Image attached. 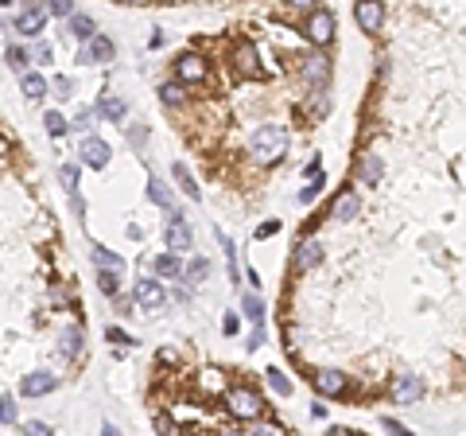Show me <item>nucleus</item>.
Segmentation results:
<instances>
[{
  "label": "nucleus",
  "instance_id": "nucleus-30",
  "mask_svg": "<svg viewBox=\"0 0 466 436\" xmlns=\"http://www.w3.org/2000/svg\"><path fill=\"white\" fill-rule=\"evenodd\" d=\"M269 386H272L276 393H291V382L284 378V370H276V366L269 370Z\"/></svg>",
  "mask_w": 466,
  "mask_h": 436
},
{
  "label": "nucleus",
  "instance_id": "nucleus-13",
  "mask_svg": "<svg viewBox=\"0 0 466 436\" xmlns=\"http://www.w3.org/2000/svg\"><path fill=\"white\" fill-rule=\"evenodd\" d=\"M299 70H303V82H311V90H315V86H327V78H330L327 55H307Z\"/></svg>",
  "mask_w": 466,
  "mask_h": 436
},
{
  "label": "nucleus",
  "instance_id": "nucleus-18",
  "mask_svg": "<svg viewBox=\"0 0 466 436\" xmlns=\"http://www.w3.org/2000/svg\"><path fill=\"white\" fill-rule=\"evenodd\" d=\"M377 179H381V156L362 152V164H357V184H362V187H373Z\"/></svg>",
  "mask_w": 466,
  "mask_h": 436
},
{
  "label": "nucleus",
  "instance_id": "nucleus-37",
  "mask_svg": "<svg viewBox=\"0 0 466 436\" xmlns=\"http://www.w3.org/2000/svg\"><path fill=\"white\" fill-rule=\"evenodd\" d=\"M381 425H385V432H389V436H412V429H404V425H401V421H393V417H385Z\"/></svg>",
  "mask_w": 466,
  "mask_h": 436
},
{
  "label": "nucleus",
  "instance_id": "nucleus-15",
  "mask_svg": "<svg viewBox=\"0 0 466 436\" xmlns=\"http://www.w3.org/2000/svg\"><path fill=\"white\" fill-rule=\"evenodd\" d=\"M420 393H423V382L416 374H401L393 382V398L401 401V405H412V401H420Z\"/></svg>",
  "mask_w": 466,
  "mask_h": 436
},
{
  "label": "nucleus",
  "instance_id": "nucleus-24",
  "mask_svg": "<svg viewBox=\"0 0 466 436\" xmlns=\"http://www.w3.org/2000/svg\"><path fill=\"white\" fill-rule=\"evenodd\" d=\"M241 312H245V316L253 319L256 327H264V300H261L256 292H249L245 300H241Z\"/></svg>",
  "mask_w": 466,
  "mask_h": 436
},
{
  "label": "nucleus",
  "instance_id": "nucleus-41",
  "mask_svg": "<svg viewBox=\"0 0 466 436\" xmlns=\"http://www.w3.org/2000/svg\"><path fill=\"white\" fill-rule=\"evenodd\" d=\"M144 141H148V129L140 125V129H129V144L132 148H144Z\"/></svg>",
  "mask_w": 466,
  "mask_h": 436
},
{
  "label": "nucleus",
  "instance_id": "nucleus-8",
  "mask_svg": "<svg viewBox=\"0 0 466 436\" xmlns=\"http://www.w3.org/2000/svg\"><path fill=\"white\" fill-rule=\"evenodd\" d=\"M233 67L245 74V78H256V74H261V55H256V47L249 43V39H241V43L233 47Z\"/></svg>",
  "mask_w": 466,
  "mask_h": 436
},
{
  "label": "nucleus",
  "instance_id": "nucleus-35",
  "mask_svg": "<svg viewBox=\"0 0 466 436\" xmlns=\"http://www.w3.org/2000/svg\"><path fill=\"white\" fill-rule=\"evenodd\" d=\"M8 63H12L16 70L28 67V51H20V47H8Z\"/></svg>",
  "mask_w": 466,
  "mask_h": 436
},
{
  "label": "nucleus",
  "instance_id": "nucleus-51",
  "mask_svg": "<svg viewBox=\"0 0 466 436\" xmlns=\"http://www.w3.org/2000/svg\"><path fill=\"white\" fill-rule=\"evenodd\" d=\"M222 436H241V432H222Z\"/></svg>",
  "mask_w": 466,
  "mask_h": 436
},
{
  "label": "nucleus",
  "instance_id": "nucleus-19",
  "mask_svg": "<svg viewBox=\"0 0 466 436\" xmlns=\"http://www.w3.org/2000/svg\"><path fill=\"white\" fill-rule=\"evenodd\" d=\"M66 28H70V36L78 39V43H90V39L97 36V28H94V20H90L86 12H74L70 20H66Z\"/></svg>",
  "mask_w": 466,
  "mask_h": 436
},
{
  "label": "nucleus",
  "instance_id": "nucleus-44",
  "mask_svg": "<svg viewBox=\"0 0 466 436\" xmlns=\"http://www.w3.org/2000/svg\"><path fill=\"white\" fill-rule=\"evenodd\" d=\"M31 59H36V63H51V47H47V43H36V51H31Z\"/></svg>",
  "mask_w": 466,
  "mask_h": 436
},
{
  "label": "nucleus",
  "instance_id": "nucleus-26",
  "mask_svg": "<svg viewBox=\"0 0 466 436\" xmlns=\"http://www.w3.org/2000/svg\"><path fill=\"white\" fill-rule=\"evenodd\" d=\"M43 94H47V78H43V74H23V97L39 102Z\"/></svg>",
  "mask_w": 466,
  "mask_h": 436
},
{
  "label": "nucleus",
  "instance_id": "nucleus-22",
  "mask_svg": "<svg viewBox=\"0 0 466 436\" xmlns=\"http://www.w3.org/2000/svg\"><path fill=\"white\" fill-rule=\"evenodd\" d=\"M171 176L179 179V187L190 195V199H202V191H198V184H195V176H190L187 164H171Z\"/></svg>",
  "mask_w": 466,
  "mask_h": 436
},
{
  "label": "nucleus",
  "instance_id": "nucleus-28",
  "mask_svg": "<svg viewBox=\"0 0 466 436\" xmlns=\"http://www.w3.org/2000/svg\"><path fill=\"white\" fill-rule=\"evenodd\" d=\"M206 277H210V261H206V257H195V261L187 265V281H190V285H202Z\"/></svg>",
  "mask_w": 466,
  "mask_h": 436
},
{
  "label": "nucleus",
  "instance_id": "nucleus-17",
  "mask_svg": "<svg viewBox=\"0 0 466 436\" xmlns=\"http://www.w3.org/2000/svg\"><path fill=\"white\" fill-rule=\"evenodd\" d=\"M357 211H362L357 191H342L335 199V207H330V218H335V222H350V218H357Z\"/></svg>",
  "mask_w": 466,
  "mask_h": 436
},
{
  "label": "nucleus",
  "instance_id": "nucleus-23",
  "mask_svg": "<svg viewBox=\"0 0 466 436\" xmlns=\"http://www.w3.org/2000/svg\"><path fill=\"white\" fill-rule=\"evenodd\" d=\"M82 343H86L82 327H66V331H63V355L66 358H78L82 355Z\"/></svg>",
  "mask_w": 466,
  "mask_h": 436
},
{
  "label": "nucleus",
  "instance_id": "nucleus-16",
  "mask_svg": "<svg viewBox=\"0 0 466 436\" xmlns=\"http://www.w3.org/2000/svg\"><path fill=\"white\" fill-rule=\"evenodd\" d=\"M43 28H47V12L43 8H23V12L16 16V31H20V36H39Z\"/></svg>",
  "mask_w": 466,
  "mask_h": 436
},
{
  "label": "nucleus",
  "instance_id": "nucleus-43",
  "mask_svg": "<svg viewBox=\"0 0 466 436\" xmlns=\"http://www.w3.org/2000/svg\"><path fill=\"white\" fill-rule=\"evenodd\" d=\"M272 234H280V222H261V226H256V238H272Z\"/></svg>",
  "mask_w": 466,
  "mask_h": 436
},
{
  "label": "nucleus",
  "instance_id": "nucleus-11",
  "mask_svg": "<svg viewBox=\"0 0 466 436\" xmlns=\"http://www.w3.org/2000/svg\"><path fill=\"white\" fill-rule=\"evenodd\" d=\"M113 55H116L113 39H109V36H94L86 47H82V55H78V59H82V63H109Z\"/></svg>",
  "mask_w": 466,
  "mask_h": 436
},
{
  "label": "nucleus",
  "instance_id": "nucleus-49",
  "mask_svg": "<svg viewBox=\"0 0 466 436\" xmlns=\"http://www.w3.org/2000/svg\"><path fill=\"white\" fill-rule=\"evenodd\" d=\"M102 436H121V432H116V429H113V425H109V421H105V429H102Z\"/></svg>",
  "mask_w": 466,
  "mask_h": 436
},
{
  "label": "nucleus",
  "instance_id": "nucleus-36",
  "mask_svg": "<svg viewBox=\"0 0 466 436\" xmlns=\"http://www.w3.org/2000/svg\"><path fill=\"white\" fill-rule=\"evenodd\" d=\"M0 421H4V425H12V421H16V405H12V398H0Z\"/></svg>",
  "mask_w": 466,
  "mask_h": 436
},
{
  "label": "nucleus",
  "instance_id": "nucleus-12",
  "mask_svg": "<svg viewBox=\"0 0 466 436\" xmlns=\"http://www.w3.org/2000/svg\"><path fill=\"white\" fill-rule=\"evenodd\" d=\"M315 390H319L323 398H342L346 393V374L342 370H319V374H315Z\"/></svg>",
  "mask_w": 466,
  "mask_h": 436
},
{
  "label": "nucleus",
  "instance_id": "nucleus-7",
  "mask_svg": "<svg viewBox=\"0 0 466 436\" xmlns=\"http://www.w3.org/2000/svg\"><path fill=\"white\" fill-rule=\"evenodd\" d=\"M78 156H82V164H86V168H105V164H109V144L102 141V137H86V141L78 144Z\"/></svg>",
  "mask_w": 466,
  "mask_h": 436
},
{
  "label": "nucleus",
  "instance_id": "nucleus-31",
  "mask_svg": "<svg viewBox=\"0 0 466 436\" xmlns=\"http://www.w3.org/2000/svg\"><path fill=\"white\" fill-rule=\"evenodd\" d=\"M160 97H163L168 105H183V86H171V82H163V86H160Z\"/></svg>",
  "mask_w": 466,
  "mask_h": 436
},
{
  "label": "nucleus",
  "instance_id": "nucleus-46",
  "mask_svg": "<svg viewBox=\"0 0 466 436\" xmlns=\"http://www.w3.org/2000/svg\"><path fill=\"white\" fill-rule=\"evenodd\" d=\"M237 327H241V324H237V316H233V312H229V316L222 319V331H226V335H233V331H237Z\"/></svg>",
  "mask_w": 466,
  "mask_h": 436
},
{
  "label": "nucleus",
  "instance_id": "nucleus-20",
  "mask_svg": "<svg viewBox=\"0 0 466 436\" xmlns=\"http://www.w3.org/2000/svg\"><path fill=\"white\" fill-rule=\"evenodd\" d=\"M156 273H160L163 281H175V277H187V269H183L179 253H163V257H156Z\"/></svg>",
  "mask_w": 466,
  "mask_h": 436
},
{
  "label": "nucleus",
  "instance_id": "nucleus-6",
  "mask_svg": "<svg viewBox=\"0 0 466 436\" xmlns=\"http://www.w3.org/2000/svg\"><path fill=\"white\" fill-rule=\"evenodd\" d=\"M163 242H168V250H171V253L190 250V242H195V234H190V226L183 222L179 211H171V222H168V230H163Z\"/></svg>",
  "mask_w": 466,
  "mask_h": 436
},
{
  "label": "nucleus",
  "instance_id": "nucleus-14",
  "mask_svg": "<svg viewBox=\"0 0 466 436\" xmlns=\"http://www.w3.org/2000/svg\"><path fill=\"white\" fill-rule=\"evenodd\" d=\"M55 386H58V378H55V374H47V370H36V374L23 378L20 390H23V398H43V393H51Z\"/></svg>",
  "mask_w": 466,
  "mask_h": 436
},
{
  "label": "nucleus",
  "instance_id": "nucleus-29",
  "mask_svg": "<svg viewBox=\"0 0 466 436\" xmlns=\"http://www.w3.org/2000/svg\"><path fill=\"white\" fill-rule=\"evenodd\" d=\"M43 125H47V133H51V137H63L66 133V121H63V113H47V117H43Z\"/></svg>",
  "mask_w": 466,
  "mask_h": 436
},
{
  "label": "nucleus",
  "instance_id": "nucleus-21",
  "mask_svg": "<svg viewBox=\"0 0 466 436\" xmlns=\"http://www.w3.org/2000/svg\"><path fill=\"white\" fill-rule=\"evenodd\" d=\"M94 261H97V269H102V273H116V277L124 273V261L116 257V253H109L105 245H94Z\"/></svg>",
  "mask_w": 466,
  "mask_h": 436
},
{
  "label": "nucleus",
  "instance_id": "nucleus-27",
  "mask_svg": "<svg viewBox=\"0 0 466 436\" xmlns=\"http://www.w3.org/2000/svg\"><path fill=\"white\" fill-rule=\"evenodd\" d=\"M148 199H152V203H160V207H168V211H171V187L163 184V179H148Z\"/></svg>",
  "mask_w": 466,
  "mask_h": 436
},
{
  "label": "nucleus",
  "instance_id": "nucleus-45",
  "mask_svg": "<svg viewBox=\"0 0 466 436\" xmlns=\"http://www.w3.org/2000/svg\"><path fill=\"white\" fill-rule=\"evenodd\" d=\"M261 343H264V327H256V331L249 335V343H245V347H249V351H256V347H261Z\"/></svg>",
  "mask_w": 466,
  "mask_h": 436
},
{
  "label": "nucleus",
  "instance_id": "nucleus-38",
  "mask_svg": "<svg viewBox=\"0 0 466 436\" xmlns=\"http://www.w3.org/2000/svg\"><path fill=\"white\" fill-rule=\"evenodd\" d=\"M245 436H284V429H276V425H253Z\"/></svg>",
  "mask_w": 466,
  "mask_h": 436
},
{
  "label": "nucleus",
  "instance_id": "nucleus-39",
  "mask_svg": "<svg viewBox=\"0 0 466 436\" xmlns=\"http://www.w3.org/2000/svg\"><path fill=\"white\" fill-rule=\"evenodd\" d=\"M97 285H102L105 296H116V273H102L97 277Z\"/></svg>",
  "mask_w": 466,
  "mask_h": 436
},
{
  "label": "nucleus",
  "instance_id": "nucleus-4",
  "mask_svg": "<svg viewBox=\"0 0 466 436\" xmlns=\"http://www.w3.org/2000/svg\"><path fill=\"white\" fill-rule=\"evenodd\" d=\"M303 36L311 39L315 47H327L330 39H335V16H330L327 8H315V12L307 16V23H303Z\"/></svg>",
  "mask_w": 466,
  "mask_h": 436
},
{
  "label": "nucleus",
  "instance_id": "nucleus-25",
  "mask_svg": "<svg viewBox=\"0 0 466 436\" xmlns=\"http://www.w3.org/2000/svg\"><path fill=\"white\" fill-rule=\"evenodd\" d=\"M97 110H102V117H109V121H124V113H129V105H124L121 97H109V94H105Z\"/></svg>",
  "mask_w": 466,
  "mask_h": 436
},
{
  "label": "nucleus",
  "instance_id": "nucleus-9",
  "mask_svg": "<svg viewBox=\"0 0 466 436\" xmlns=\"http://www.w3.org/2000/svg\"><path fill=\"white\" fill-rule=\"evenodd\" d=\"M323 261V245L315 242V238H303V242L296 245V257H291V265H296V273H311L315 265Z\"/></svg>",
  "mask_w": 466,
  "mask_h": 436
},
{
  "label": "nucleus",
  "instance_id": "nucleus-48",
  "mask_svg": "<svg viewBox=\"0 0 466 436\" xmlns=\"http://www.w3.org/2000/svg\"><path fill=\"white\" fill-rule=\"evenodd\" d=\"M291 8H303V12H315V0H288Z\"/></svg>",
  "mask_w": 466,
  "mask_h": 436
},
{
  "label": "nucleus",
  "instance_id": "nucleus-5",
  "mask_svg": "<svg viewBox=\"0 0 466 436\" xmlns=\"http://www.w3.org/2000/svg\"><path fill=\"white\" fill-rule=\"evenodd\" d=\"M132 300H136V308L156 312V308L168 304V292H163L160 281H136V285H132Z\"/></svg>",
  "mask_w": 466,
  "mask_h": 436
},
{
  "label": "nucleus",
  "instance_id": "nucleus-3",
  "mask_svg": "<svg viewBox=\"0 0 466 436\" xmlns=\"http://www.w3.org/2000/svg\"><path fill=\"white\" fill-rule=\"evenodd\" d=\"M354 20L365 36H377L385 28V0H354Z\"/></svg>",
  "mask_w": 466,
  "mask_h": 436
},
{
  "label": "nucleus",
  "instance_id": "nucleus-50",
  "mask_svg": "<svg viewBox=\"0 0 466 436\" xmlns=\"http://www.w3.org/2000/svg\"><path fill=\"white\" fill-rule=\"evenodd\" d=\"M116 4H140V0H116Z\"/></svg>",
  "mask_w": 466,
  "mask_h": 436
},
{
  "label": "nucleus",
  "instance_id": "nucleus-1",
  "mask_svg": "<svg viewBox=\"0 0 466 436\" xmlns=\"http://www.w3.org/2000/svg\"><path fill=\"white\" fill-rule=\"evenodd\" d=\"M249 152H253L256 164H280L288 156V129L284 125H261L253 137H249Z\"/></svg>",
  "mask_w": 466,
  "mask_h": 436
},
{
  "label": "nucleus",
  "instance_id": "nucleus-10",
  "mask_svg": "<svg viewBox=\"0 0 466 436\" xmlns=\"http://www.w3.org/2000/svg\"><path fill=\"white\" fill-rule=\"evenodd\" d=\"M206 59L202 55H195V51H187V55H179V63H175V74H179V82H206Z\"/></svg>",
  "mask_w": 466,
  "mask_h": 436
},
{
  "label": "nucleus",
  "instance_id": "nucleus-40",
  "mask_svg": "<svg viewBox=\"0 0 466 436\" xmlns=\"http://www.w3.org/2000/svg\"><path fill=\"white\" fill-rule=\"evenodd\" d=\"M23 436H51V429H47L43 421H28L23 425Z\"/></svg>",
  "mask_w": 466,
  "mask_h": 436
},
{
  "label": "nucleus",
  "instance_id": "nucleus-33",
  "mask_svg": "<svg viewBox=\"0 0 466 436\" xmlns=\"http://www.w3.org/2000/svg\"><path fill=\"white\" fill-rule=\"evenodd\" d=\"M47 12L66 16V20H70V16H74V0H47Z\"/></svg>",
  "mask_w": 466,
  "mask_h": 436
},
{
  "label": "nucleus",
  "instance_id": "nucleus-34",
  "mask_svg": "<svg viewBox=\"0 0 466 436\" xmlns=\"http://www.w3.org/2000/svg\"><path fill=\"white\" fill-rule=\"evenodd\" d=\"M323 187H327V179H323V176H319V179H311V184H307V187H303V191H299V199H303V203H311V199H315V195H319V191H323Z\"/></svg>",
  "mask_w": 466,
  "mask_h": 436
},
{
  "label": "nucleus",
  "instance_id": "nucleus-2",
  "mask_svg": "<svg viewBox=\"0 0 466 436\" xmlns=\"http://www.w3.org/2000/svg\"><path fill=\"white\" fill-rule=\"evenodd\" d=\"M226 409L233 417H241V421H256L264 409V398L256 390H249V386H229L226 390Z\"/></svg>",
  "mask_w": 466,
  "mask_h": 436
},
{
  "label": "nucleus",
  "instance_id": "nucleus-32",
  "mask_svg": "<svg viewBox=\"0 0 466 436\" xmlns=\"http://www.w3.org/2000/svg\"><path fill=\"white\" fill-rule=\"evenodd\" d=\"M58 179H63V187H70V191H78V168H74V164H66V168H58Z\"/></svg>",
  "mask_w": 466,
  "mask_h": 436
},
{
  "label": "nucleus",
  "instance_id": "nucleus-42",
  "mask_svg": "<svg viewBox=\"0 0 466 436\" xmlns=\"http://www.w3.org/2000/svg\"><path fill=\"white\" fill-rule=\"evenodd\" d=\"M156 429H160V436H179L175 421H168V417H156Z\"/></svg>",
  "mask_w": 466,
  "mask_h": 436
},
{
  "label": "nucleus",
  "instance_id": "nucleus-47",
  "mask_svg": "<svg viewBox=\"0 0 466 436\" xmlns=\"http://www.w3.org/2000/svg\"><path fill=\"white\" fill-rule=\"evenodd\" d=\"M109 339H113V343H132V339H129V335H124V331H121V327H109Z\"/></svg>",
  "mask_w": 466,
  "mask_h": 436
}]
</instances>
